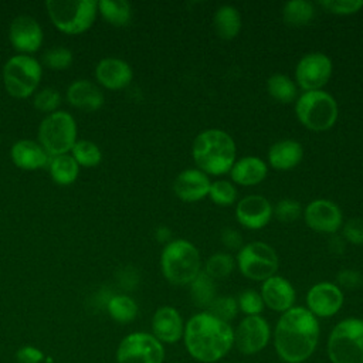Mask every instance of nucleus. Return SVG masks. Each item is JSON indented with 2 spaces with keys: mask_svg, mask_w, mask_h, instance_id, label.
I'll list each match as a JSON object with an SVG mask.
<instances>
[{
  "mask_svg": "<svg viewBox=\"0 0 363 363\" xmlns=\"http://www.w3.org/2000/svg\"><path fill=\"white\" fill-rule=\"evenodd\" d=\"M319 342V322L306 308L294 306L284 312L274 330V346L285 363L308 360Z\"/></svg>",
  "mask_w": 363,
  "mask_h": 363,
  "instance_id": "nucleus-1",
  "label": "nucleus"
},
{
  "mask_svg": "<svg viewBox=\"0 0 363 363\" xmlns=\"http://www.w3.org/2000/svg\"><path fill=\"white\" fill-rule=\"evenodd\" d=\"M186 350L201 363H214L223 359L234 345V330L230 323L214 315L200 312L193 315L183 333Z\"/></svg>",
  "mask_w": 363,
  "mask_h": 363,
  "instance_id": "nucleus-2",
  "label": "nucleus"
},
{
  "mask_svg": "<svg viewBox=\"0 0 363 363\" xmlns=\"http://www.w3.org/2000/svg\"><path fill=\"white\" fill-rule=\"evenodd\" d=\"M235 142L225 130L206 129L193 140L191 156L197 169L207 176L228 173L235 163Z\"/></svg>",
  "mask_w": 363,
  "mask_h": 363,
  "instance_id": "nucleus-3",
  "label": "nucleus"
},
{
  "mask_svg": "<svg viewBox=\"0 0 363 363\" xmlns=\"http://www.w3.org/2000/svg\"><path fill=\"white\" fill-rule=\"evenodd\" d=\"M160 269L170 284L187 285L201 271L200 252L187 240H172L160 254Z\"/></svg>",
  "mask_w": 363,
  "mask_h": 363,
  "instance_id": "nucleus-4",
  "label": "nucleus"
},
{
  "mask_svg": "<svg viewBox=\"0 0 363 363\" xmlns=\"http://www.w3.org/2000/svg\"><path fill=\"white\" fill-rule=\"evenodd\" d=\"M45 9L51 23L61 33L75 35L91 28L98 14V1L47 0Z\"/></svg>",
  "mask_w": 363,
  "mask_h": 363,
  "instance_id": "nucleus-5",
  "label": "nucleus"
},
{
  "mask_svg": "<svg viewBox=\"0 0 363 363\" xmlns=\"http://www.w3.org/2000/svg\"><path fill=\"white\" fill-rule=\"evenodd\" d=\"M295 113L298 121L309 130L325 132L330 129L339 115L336 99L326 91H308L295 101Z\"/></svg>",
  "mask_w": 363,
  "mask_h": 363,
  "instance_id": "nucleus-6",
  "label": "nucleus"
},
{
  "mask_svg": "<svg viewBox=\"0 0 363 363\" xmlns=\"http://www.w3.org/2000/svg\"><path fill=\"white\" fill-rule=\"evenodd\" d=\"M328 357L332 363H363V319L347 318L335 325L328 337Z\"/></svg>",
  "mask_w": 363,
  "mask_h": 363,
  "instance_id": "nucleus-7",
  "label": "nucleus"
},
{
  "mask_svg": "<svg viewBox=\"0 0 363 363\" xmlns=\"http://www.w3.org/2000/svg\"><path fill=\"white\" fill-rule=\"evenodd\" d=\"M77 122L65 111H55L41 121L38 126V143L52 157L69 153L77 139Z\"/></svg>",
  "mask_w": 363,
  "mask_h": 363,
  "instance_id": "nucleus-8",
  "label": "nucleus"
},
{
  "mask_svg": "<svg viewBox=\"0 0 363 363\" xmlns=\"http://www.w3.org/2000/svg\"><path fill=\"white\" fill-rule=\"evenodd\" d=\"M41 75V64L26 54L10 57L3 67L4 88L14 98L31 96L40 84Z\"/></svg>",
  "mask_w": 363,
  "mask_h": 363,
  "instance_id": "nucleus-9",
  "label": "nucleus"
},
{
  "mask_svg": "<svg viewBox=\"0 0 363 363\" xmlns=\"http://www.w3.org/2000/svg\"><path fill=\"white\" fill-rule=\"evenodd\" d=\"M240 272L252 281H265L275 275L279 259L275 250L262 241H252L242 245L237 254Z\"/></svg>",
  "mask_w": 363,
  "mask_h": 363,
  "instance_id": "nucleus-10",
  "label": "nucleus"
},
{
  "mask_svg": "<svg viewBox=\"0 0 363 363\" xmlns=\"http://www.w3.org/2000/svg\"><path fill=\"white\" fill-rule=\"evenodd\" d=\"M163 345L150 333L133 332L116 349V363H163Z\"/></svg>",
  "mask_w": 363,
  "mask_h": 363,
  "instance_id": "nucleus-11",
  "label": "nucleus"
},
{
  "mask_svg": "<svg viewBox=\"0 0 363 363\" xmlns=\"http://www.w3.org/2000/svg\"><path fill=\"white\" fill-rule=\"evenodd\" d=\"M332 60L323 52L305 54L296 64L295 79L296 85L305 92L322 89L332 77Z\"/></svg>",
  "mask_w": 363,
  "mask_h": 363,
  "instance_id": "nucleus-12",
  "label": "nucleus"
},
{
  "mask_svg": "<svg viewBox=\"0 0 363 363\" xmlns=\"http://www.w3.org/2000/svg\"><path fill=\"white\" fill-rule=\"evenodd\" d=\"M271 329L261 316H245L234 330V346L242 354H255L269 342Z\"/></svg>",
  "mask_w": 363,
  "mask_h": 363,
  "instance_id": "nucleus-13",
  "label": "nucleus"
},
{
  "mask_svg": "<svg viewBox=\"0 0 363 363\" xmlns=\"http://www.w3.org/2000/svg\"><path fill=\"white\" fill-rule=\"evenodd\" d=\"M306 225L318 233L335 234L343 225V214L340 207L328 199H316L303 210Z\"/></svg>",
  "mask_w": 363,
  "mask_h": 363,
  "instance_id": "nucleus-14",
  "label": "nucleus"
},
{
  "mask_svg": "<svg viewBox=\"0 0 363 363\" xmlns=\"http://www.w3.org/2000/svg\"><path fill=\"white\" fill-rule=\"evenodd\" d=\"M343 292L333 282H318L306 294V309L316 318H330L343 306Z\"/></svg>",
  "mask_w": 363,
  "mask_h": 363,
  "instance_id": "nucleus-15",
  "label": "nucleus"
},
{
  "mask_svg": "<svg viewBox=\"0 0 363 363\" xmlns=\"http://www.w3.org/2000/svg\"><path fill=\"white\" fill-rule=\"evenodd\" d=\"M9 40L20 54L30 55L40 50L44 34L40 23L34 17L18 16L10 24Z\"/></svg>",
  "mask_w": 363,
  "mask_h": 363,
  "instance_id": "nucleus-16",
  "label": "nucleus"
},
{
  "mask_svg": "<svg viewBox=\"0 0 363 363\" xmlns=\"http://www.w3.org/2000/svg\"><path fill=\"white\" fill-rule=\"evenodd\" d=\"M274 216V207L268 199L259 194H250L235 206L237 221L248 230L264 228Z\"/></svg>",
  "mask_w": 363,
  "mask_h": 363,
  "instance_id": "nucleus-17",
  "label": "nucleus"
},
{
  "mask_svg": "<svg viewBox=\"0 0 363 363\" xmlns=\"http://www.w3.org/2000/svg\"><path fill=\"white\" fill-rule=\"evenodd\" d=\"M259 295L267 308L282 313L294 308L296 298L292 284L279 275H272L271 278L265 279L261 285Z\"/></svg>",
  "mask_w": 363,
  "mask_h": 363,
  "instance_id": "nucleus-18",
  "label": "nucleus"
},
{
  "mask_svg": "<svg viewBox=\"0 0 363 363\" xmlns=\"http://www.w3.org/2000/svg\"><path fill=\"white\" fill-rule=\"evenodd\" d=\"M210 184L211 182L204 172L197 167L186 169L176 176L173 182V191L182 201L194 203L208 196Z\"/></svg>",
  "mask_w": 363,
  "mask_h": 363,
  "instance_id": "nucleus-19",
  "label": "nucleus"
},
{
  "mask_svg": "<svg viewBox=\"0 0 363 363\" xmlns=\"http://www.w3.org/2000/svg\"><path fill=\"white\" fill-rule=\"evenodd\" d=\"M95 78L104 88L118 91L130 84L133 78V71L125 60L116 57H106L96 64Z\"/></svg>",
  "mask_w": 363,
  "mask_h": 363,
  "instance_id": "nucleus-20",
  "label": "nucleus"
},
{
  "mask_svg": "<svg viewBox=\"0 0 363 363\" xmlns=\"http://www.w3.org/2000/svg\"><path fill=\"white\" fill-rule=\"evenodd\" d=\"M152 335L160 343H176L183 337L184 325L177 309L173 306H160L152 318Z\"/></svg>",
  "mask_w": 363,
  "mask_h": 363,
  "instance_id": "nucleus-21",
  "label": "nucleus"
},
{
  "mask_svg": "<svg viewBox=\"0 0 363 363\" xmlns=\"http://www.w3.org/2000/svg\"><path fill=\"white\" fill-rule=\"evenodd\" d=\"M11 162L23 170H37L48 166L51 156L44 147L31 139L17 140L10 149Z\"/></svg>",
  "mask_w": 363,
  "mask_h": 363,
  "instance_id": "nucleus-22",
  "label": "nucleus"
},
{
  "mask_svg": "<svg viewBox=\"0 0 363 363\" xmlns=\"http://www.w3.org/2000/svg\"><path fill=\"white\" fill-rule=\"evenodd\" d=\"M67 101L77 109L94 112L104 105V94L94 82L77 79L67 88Z\"/></svg>",
  "mask_w": 363,
  "mask_h": 363,
  "instance_id": "nucleus-23",
  "label": "nucleus"
},
{
  "mask_svg": "<svg viewBox=\"0 0 363 363\" xmlns=\"http://www.w3.org/2000/svg\"><path fill=\"white\" fill-rule=\"evenodd\" d=\"M228 173L233 183L248 187L259 184L267 177L268 167L258 156H244L235 160Z\"/></svg>",
  "mask_w": 363,
  "mask_h": 363,
  "instance_id": "nucleus-24",
  "label": "nucleus"
},
{
  "mask_svg": "<svg viewBox=\"0 0 363 363\" xmlns=\"http://www.w3.org/2000/svg\"><path fill=\"white\" fill-rule=\"evenodd\" d=\"M302 157V145L294 139L278 140L268 150V163L275 170H291L301 163Z\"/></svg>",
  "mask_w": 363,
  "mask_h": 363,
  "instance_id": "nucleus-25",
  "label": "nucleus"
},
{
  "mask_svg": "<svg viewBox=\"0 0 363 363\" xmlns=\"http://www.w3.org/2000/svg\"><path fill=\"white\" fill-rule=\"evenodd\" d=\"M213 23H214L216 33L223 40L235 38L241 31V26H242L240 11L230 4H224L216 10Z\"/></svg>",
  "mask_w": 363,
  "mask_h": 363,
  "instance_id": "nucleus-26",
  "label": "nucleus"
},
{
  "mask_svg": "<svg viewBox=\"0 0 363 363\" xmlns=\"http://www.w3.org/2000/svg\"><path fill=\"white\" fill-rule=\"evenodd\" d=\"M50 176L60 186L72 184L79 176V164L69 153L52 156L48 163Z\"/></svg>",
  "mask_w": 363,
  "mask_h": 363,
  "instance_id": "nucleus-27",
  "label": "nucleus"
},
{
  "mask_svg": "<svg viewBox=\"0 0 363 363\" xmlns=\"http://www.w3.org/2000/svg\"><path fill=\"white\" fill-rule=\"evenodd\" d=\"M98 13L115 27H125L132 18V7L126 0H99Z\"/></svg>",
  "mask_w": 363,
  "mask_h": 363,
  "instance_id": "nucleus-28",
  "label": "nucleus"
},
{
  "mask_svg": "<svg viewBox=\"0 0 363 363\" xmlns=\"http://www.w3.org/2000/svg\"><path fill=\"white\" fill-rule=\"evenodd\" d=\"M315 16L313 4L308 0H289L284 4L282 18L288 26H306Z\"/></svg>",
  "mask_w": 363,
  "mask_h": 363,
  "instance_id": "nucleus-29",
  "label": "nucleus"
},
{
  "mask_svg": "<svg viewBox=\"0 0 363 363\" xmlns=\"http://www.w3.org/2000/svg\"><path fill=\"white\" fill-rule=\"evenodd\" d=\"M190 294L193 303L199 308H207L217 298L216 296V284L204 271H200L199 275L190 282Z\"/></svg>",
  "mask_w": 363,
  "mask_h": 363,
  "instance_id": "nucleus-30",
  "label": "nucleus"
},
{
  "mask_svg": "<svg viewBox=\"0 0 363 363\" xmlns=\"http://www.w3.org/2000/svg\"><path fill=\"white\" fill-rule=\"evenodd\" d=\"M268 94L281 104H289L296 101L298 88L296 84L285 74H274L267 81Z\"/></svg>",
  "mask_w": 363,
  "mask_h": 363,
  "instance_id": "nucleus-31",
  "label": "nucleus"
},
{
  "mask_svg": "<svg viewBox=\"0 0 363 363\" xmlns=\"http://www.w3.org/2000/svg\"><path fill=\"white\" fill-rule=\"evenodd\" d=\"M109 316L118 323H129L138 315L136 302L128 295H115L108 301L106 305Z\"/></svg>",
  "mask_w": 363,
  "mask_h": 363,
  "instance_id": "nucleus-32",
  "label": "nucleus"
},
{
  "mask_svg": "<svg viewBox=\"0 0 363 363\" xmlns=\"http://www.w3.org/2000/svg\"><path fill=\"white\" fill-rule=\"evenodd\" d=\"M69 155L74 160L84 167H95L102 162V152L99 146L91 140L79 139L72 146Z\"/></svg>",
  "mask_w": 363,
  "mask_h": 363,
  "instance_id": "nucleus-33",
  "label": "nucleus"
},
{
  "mask_svg": "<svg viewBox=\"0 0 363 363\" xmlns=\"http://www.w3.org/2000/svg\"><path fill=\"white\" fill-rule=\"evenodd\" d=\"M235 267L234 258L227 252H216L207 258L204 264V272L213 279L227 278Z\"/></svg>",
  "mask_w": 363,
  "mask_h": 363,
  "instance_id": "nucleus-34",
  "label": "nucleus"
},
{
  "mask_svg": "<svg viewBox=\"0 0 363 363\" xmlns=\"http://www.w3.org/2000/svg\"><path fill=\"white\" fill-rule=\"evenodd\" d=\"M208 197L214 204L221 207H228L237 199V189L234 183L228 180H214L210 184Z\"/></svg>",
  "mask_w": 363,
  "mask_h": 363,
  "instance_id": "nucleus-35",
  "label": "nucleus"
},
{
  "mask_svg": "<svg viewBox=\"0 0 363 363\" xmlns=\"http://www.w3.org/2000/svg\"><path fill=\"white\" fill-rule=\"evenodd\" d=\"M207 312L230 323V320H233L238 313L237 299L233 296H217L208 306Z\"/></svg>",
  "mask_w": 363,
  "mask_h": 363,
  "instance_id": "nucleus-36",
  "label": "nucleus"
},
{
  "mask_svg": "<svg viewBox=\"0 0 363 363\" xmlns=\"http://www.w3.org/2000/svg\"><path fill=\"white\" fill-rule=\"evenodd\" d=\"M72 60H74V57H72L71 50H68L65 47H52V48H48L43 54V62L50 69H57V71H62V69H67L68 67H71Z\"/></svg>",
  "mask_w": 363,
  "mask_h": 363,
  "instance_id": "nucleus-37",
  "label": "nucleus"
},
{
  "mask_svg": "<svg viewBox=\"0 0 363 363\" xmlns=\"http://www.w3.org/2000/svg\"><path fill=\"white\" fill-rule=\"evenodd\" d=\"M61 104V95L57 89L54 88H43L34 95V108L40 112H44L47 115L57 111V108Z\"/></svg>",
  "mask_w": 363,
  "mask_h": 363,
  "instance_id": "nucleus-38",
  "label": "nucleus"
},
{
  "mask_svg": "<svg viewBox=\"0 0 363 363\" xmlns=\"http://www.w3.org/2000/svg\"><path fill=\"white\" fill-rule=\"evenodd\" d=\"M237 303H238V311L244 312L247 316L259 315L265 306L259 292H257L254 289H247V291L241 292L237 299Z\"/></svg>",
  "mask_w": 363,
  "mask_h": 363,
  "instance_id": "nucleus-39",
  "label": "nucleus"
},
{
  "mask_svg": "<svg viewBox=\"0 0 363 363\" xmlns=\"http://www.w3.org/2000/svg\"><path fill=\"white\" fill-rule=\"evenodd\" d=\"M318 4L329 13L349 16L360 11L363 7V0H319Z\"/></svg>",
  "mask_w": 363,
  "mask_h": 363,
  "instance_id": "nucleus-40",
  "label": "nucleus"
},
{
  "mask_svg": "<svg viewBox=\"0 0 363 363\" xmlns=\"http://www.w3.org/2000/svg\"><path fill=\"white\" fill-rule=\"evenodd\" d=\"M274 214L282 223H292L302 214V207L298 200L282 199L274 207Z\"/></svg>",
  "mask_w": 363,
  "mask_h": 363,
  "instance_id": "nucleus-41",
  "label": "nucleus"
},
{
  "mask_svg": "<svg viewBox=\"0 0 363 363\" xmlns=\"http://www.w3.org/2000/svg\"><path fill=\"white\" fill-rule=\"evenodd\" d=\"M343 240L354 245H363V218L354 217L349 218L342 225Z\"/></svg>",
  "mask_w": 363,
  "mask_h": 363,
  "instance_id": "nucleus-42",
  "label": "nucleus"
},
{
  "mask_svg": "<svg viewBox=\"0 0 363 363\" xmlns=\"http://www.w3.org/2000/svg\"><path fill=\"white\" fill-rule=\"evenodd\" d=\"M336 282L339 288H346V289H356L357 286L363 285L360 272L350 268L339 271L336 275Z\"/></svg>",
  "mask_w": 363,
  "mask_h": 363,
  "instance_id": "nucleus-43",
  "label": "nucleus"
},
{
  "mask_svg": "<svg viewBox=\"0 0 363 363\" xmlns=\"http://www.w3.org/2000/svg\"><path fill=\"white\" fill-rule=\"evenodd\" d=\"M45 359L43 350L35 346L26 345L16 352L17 363H41Z\"/></svg>",
  "mask_w": 363,
  "mask_h": 363,
  "instance_id": "nucleus-44",
  "label": "nucleus"
},
{
  "mask_svg": "<svg viewBox=\"0 0 363 363\" xmlns=\"http://www.w3.org/2000/svg\"><path fill=\"white\" fill-rule=\"evenodd\" d=\"M221 242L228 250H240L242 247V237L234 228H224L221 231Z\"/></svg>",
  "mask_w": 363,
  "mask_h": 363,
  "instance_id": "nucleus-45",
  "label": "nucleus"
},
{
  "mask_svg": "<svg viewBox=\"0 0 363 363\" xmlns=\"http://www.w3.org/2000/svg\"><path fill=\"white\" fill-rule=\"evenodd\" d=\"M170 237H172V231L166 225H160L156 230L157 241H160V242H170Z\"/></svg>",
  "mask_w": 363,
  "mask_h": 363,
  "instance_id": "nucleus-46",
  "label": "nucleus"
},
{
  "mask_svg": "<svg viewBox=\"0 0 363 363\" xmlns=\"http://www.w3.org/2000/svg\"><path fill=\"white\" fill-rule=\"evenodd\" d=\"M329 250L335 251L336 254L343 252V240L340 237H332L329 241Z\"/></svg>",
  "mask_w": 363,
  "mask_h": 363,
  "instance_id": "nucleus-47",
  "label": "nucleus"
}]
</instances>
